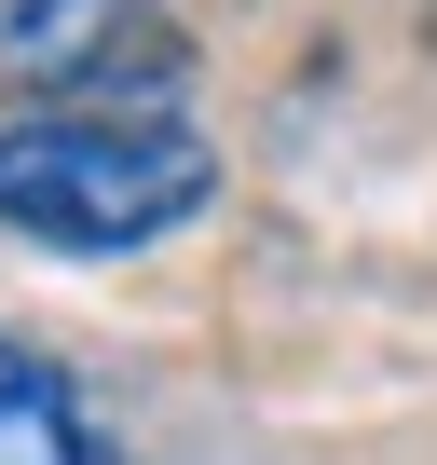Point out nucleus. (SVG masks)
Instances as JSON below:
<instances>
[{
	"label": "nucleus",
	"mask_w": 437,
	"mask_h": 465,
	"mask_svg": "<svg viewBox=\"0 0 437 465\" xmlns=\"http://www.w3.org/2000/svg\"><path fill=\"white\" fill-rule=\"evenodd\" d=\"M0 83L42 110H178L191 42L164 0H0Z\"/></svg>",
	"instance_id": "nucleus-2"
},
{
	"label": "nucleus",
	"mask_w": 437,
	"mask_h": 465,
	"mask_svg": "<svg viewBox=\"0 0 437 465\" xmlns=\"http://www.w3.org/2000/svg\"><path fill=\"white\" fill-rule=\"evenodd\" d=\"M0 465H123V438L83 411L69 370H42L28 342H0Z\"/></svg>",
	"instance_id": "nucleus-3"
},
{
	"label": "nucleus",
	"mask_w": 437,
	"mask_h": 465,
	"mask_svg": "<svg viewBox=\"0 0 437 465\" xmlns=\"http://www.w3.org/2000/svg\"><path fill=\"white\" fill-rule=\"evenodd\" d=\"M218 151L178 110H15L0 124V232L69 261H123L164 247L178 219H205Z\"/></svg>",
	"instance_id": "nucleus-1"
}]
</instances>
